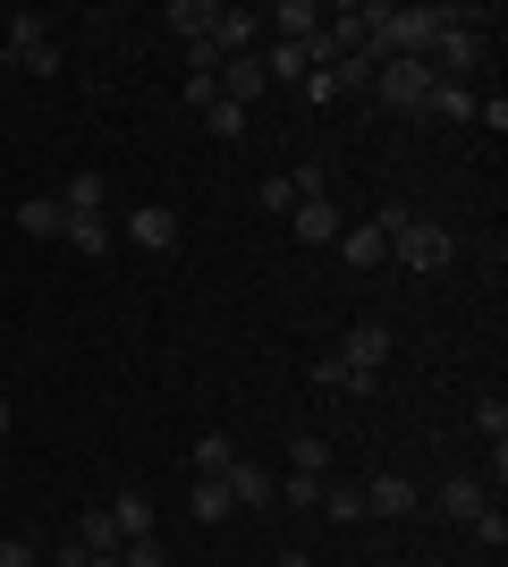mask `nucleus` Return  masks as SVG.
I'll use <instances>...</instances> for the list:
<instances>
[{
    "label": "nucleus",
    "mask_w": 508,
    "mask_h": 567,
    "mask_svg": "<svg viewBox=\"0 0 508 567\" xmlns=\"http://www.w3.org/2000/svg\"><path fill=\"white\" fill-rule=\"evenodd\" d=\"M390 262H407L415 280H424V271H449V262H458V237L440 229V220H407V229L390 237Z\"/></svg>",
    "instance_id": "1"
},
{
    "label": "nucleus",
    "mask_w": 508,
    "mask_h": 567,
    "mask_svg": "<svg viewBox=\"0 0 508 567\" xmlns=\"http://www.w3.org/2000/svg\"><path fill=\"white\" fill-rule=\"evenodd\" d=\"M390 348H398V331H390V322H356V331H348V348H339V364H348V390H373V381H382V364H390Z\"/></svg>",
    "instance_id": "2"
},
{
    "label": "nucleus",
    "mask_w": 508,
    "mask_h": 567,
    "mask_svg": "<svg viewBox=\"0 0 508 567\" xmlns=\"http://www.w3.org/2000/svg\"><path fill=\"white\" fill-rule=\"evenodd\" d=\"M424 94H433V69H424L415 51L373 69V102H390V111H424Z\"/></svg>",
    "instance_id": "3"
},
{
    "label": "nucleus",
    "mask_w": 508,
    "mask_h": 567,
    "mask_svg": "<svg viewBox=\"0 0 508 567\" xmlns=\"http://www.w3.org/2000/svg\"><path fill=\"white\" fill-rule=\"evenodd\" d=\"M9 60L25 76H60V43H51V18H9Z\"/></svg>",
    "instance_id": "4"
},
{
    "label": "nucleus",
    "mask_w": 508,
    "mask_h": 567,
    "mask_svg": "<svg viewBox=\"0 0 508 567\" xmlns=\"http://www.w3.org/2000/svg\"><path fill=\"white\" fill-rule=\"evenodd\" d=\"M120 237H127V246H145V255H178V237H187V229H178L169 204H136V213L120 220Z\"/></svg>",
    "instance_id": "5"
},
{
    "label": "nucleus",
    "mask_w": 508,
    "mask_h": 567,
    "mask_svg": "<svg viewBox=\"0 0 508 567\" xmlns=\"http://www.w3.org/2000/svg\"><path fill=\"white\" fill-rule=\"evenodd\" d=\"M339 229H348V220H339L331 195H314V204H289V237H297V246H339Z\"/></svg>",
    "instance_id": "6"
},
{
    "label": "nucleus",
    "mask_w": 508,
    "mask_h": 567,
    "mask_svg": "<svg viewBox=\"0 0 508 567\" xmlns=\"http://www.w3.org/2000/svg\"><path fill=\"white\" fill-rule=\"evenodd\" d=\"M433 508H440V517H449V525H475V517H484V508H491V492H484V483H475V474H449V483H440V492H433Z\"/></svg>",
    "instance_id": "7"
},
{
    "label": "nucleus",
    "mask_w": 508,
    "mask_h": 567,
    "mask_svg": "<svg viewBox=\"0 0 508 567\" xmlns=\"http://www.w3.org/2000/svg\"><path fill=\"white\" fill-rule=\"evenodd\" d=\"M364 508H373V517H415L424 492H415L407 474H373V483H364Z\"/></svg>",
    "instance_id": "8"
},
{
    "label": "nucleus",
    "mask_w": 508,
    "mask_h": 567,
    "mask_svg": "<svg viewBox=\"0 0 508 567\" xmlns=\"http://www.w3.org/2000/svg\"><path fill=\"white\" fill-rule=\"evenodd\" d=\"M220 483H229V499H238V508H271V492H280V474L255 466V457H238V466L220 474Z\"/></svg>",
    "instance_id": "9"
},
{
    "label": "nucleus",
    "mask_w": 508,
    "mask_h": 567,
    "mask_svg": "<svg viewBox=\"0 0 508 567\" xmlns=\"http://www.w3.org/2000/svg\"><path fill=\"white\" fill-rule=\"evenodd\" d=\"M162 25L178 34V43H212L220 9H212V0H169V9H162Z\"/></svg>",
    "instance_id": "10"
},
{
    "label": "nucleus",
    "mask_w": 508,
    "mask_h": 567,
    "mask_svg": "<svg viewBox=\"0 0 508 567\" xmlns=\"http://www.w3.org/2000/svg\"><path fill=\"white\" fill-rule=\"evenodd\" d=\"M263 85H271V76H263V60H255V51H238V60H220V102H238V111H246V102L263 94Z\"/></svg>",
    "instance_id": "11"
},
{
    "label": "nucleus",
    "mask_w": 508,
    "mask_h": 567,
    "mask_svg": "<svg viewBox=\"0 0 508 567\" xmlns=\"http://www.w3.org/2000/svg\"><path fill=\"white\" fill-rule=\"evenodd\" d=\"M60 237H69L76 255H111V246H120V220H111V213H69Z\"/></svg>",
    "instance_id": "12"
},
{
    "label": "nucleus",
    "mask_w": 508,
    "mask_h": 567,
    "mask_svg": "<svg viewBox=\"0 0 508 567\" xmlns=\"http://www.w3.org/2000/svg\"><path fill=\"white\" fill-rule=\"evenodd\" d=\"M322 18H331L322 0H280V9H271V25H280V43H314V34H322Z\"/></svg>",
    "instance_id": "13"
},
{
    "label": "nucleus",
    "mask_w": 508,
    "mask_h": 567,
    "mask_svg": "<svg viewBox=\"0 0 508 567\" xmlns=\"http://www.w3.org/2000/svg\"><path fill=\"white\" fill-rule=\"evenodd\" d=\"M229 508H238V499H229V483H220V474H195V492H187V517H195V525H220Z\"/></svg>",
    "instance_id": "14"
},
{
    "label": "nucleus",
    "mask_w": 508,
    "mask_h": 567,
    "mask_svg": "<svg viewBox=\"0 0 508 567\" xmlns=\"http://www.w3.org/2000/svg\"><path fill=\"white\" fill-rule=\"evenodd\" d=\"M424 111H433V118H449V127H466V118H475V85H449V76H433Z\"/></svg>",
    "instance_id": "15"
},
{
    "label": "nucleus",
    "mask_w": 508,
    "mask_h": 567,
    "mask_svg": "<svg viewBox=\"0 0 508 567\" xmlns=\"http://www.w3.org/2000/svg\"><path fill=\"white\" fill-rule=\"evenodd\" d=\"M263 76H271V85H305V76H314L305 43H271V51H263Z\"/></svg>",
    "instance_id": "16"
},
{
    "label": "nucleus",
    "mask_w": 508,
    "mask_h": 567,
    "mask_svg": "<svg viewBox=\"0 0 508 567\" xmlns=\"http://www.w3.org/2000/svg\"><path fill=\"white\" fill-rule=\"evenodd\" d=\"M18 229H25V237H60V229H69L60 195H25V204H18Z\"/></svg>",
    "instance_id": "17"
},
{
    "label": "nucleus",
    "mask_w": 508,
    "mask_h": 567,
    "mask_svg": "<svg viewBox=\"0 0 508 567\" xmlns=\"http://www.w3.org/2000/svg\"><path fill=\"white\" fill-rule=\"evenodd\" d=\"M339 255L356 262V271H373V262H390V237L364 220V229H339Z\"/></svg>",
    "instance_id": "18"
},
{
    "label": "nucleus",
    "mask_w": 508,
    "mask_h": 567,
    "mask_svg": "<svg viewBox=\"0 0 508 567\" xmlns=\"http://www.w3.org/2000/svg\"><path fill=\"white\" fill-rule=\"evenodd\" d=\"M111 525H120V543H145V534H153V499L120 492V499H111Z\"/></svg>",
    "instance_id": "19"
},
{
    "label": "nucleus",
    "mask_w": 508,
    "mask_h": 567,
    "mask_svg": "<svg viewBox=\"0 0 508 567\" xmlns=\"http://www.w3.org/2000/svg\"><path fill=\"white\" fill-rule=\"evenodd\" d=\"M255 25H263V18H255V9H220V25H212V43H220V60H238V51L255 43Z\"/></svg>",
    "instance_id": "20"
},
{
    "label": "nucleus",
    "mask_w": 508,
    "mask_h": 567,
    "mask_svg": "<svg viewBox=\"0 0 508 567\" xmlns=\"http://www.w3.org/2000/svg\"><path fill=\"white\" fill-rule=\"evenodd\" d=\"M289 474H322V483H331V441H322V432H297L289 441Z\"/></svg>",
    "instance_id": "21"
},
{
    "label": "nucleus",
    "mask_w": 508,
    "mask_h": 567,
    "mask_svg": "<svg viewBox=\"0 0 508 567\" xmlns=\"http://www.w3.org/2000/svg\"><path fill=\"white\" fill-rule=\"evenodd\" d=\"M238 466V441H229V432H204V441H195V474H229Z\"/></svg>",
    "instance_id": "22"
},
{
    "label": "nucleus",
    "mask_w": 508,
    "mask_h": 567,
    "mask_svg": "<svg viewBox=\"0 0 508 567\" xmlns=\"http://www.w3.org/2000/svg\"><path fill=\"white\" fill-rule=\"evenodd\" d=\"M76 550H120V525H111V508H85V517H76Z\"/></svg>",
    "instance_id": "23"
},
{
    "label": "nucleus",
    "mask_w": 508,
    "mask_h": 567,
    "mask_svg": "<svg viewBox=\"0 0 508 567\" xmlns=\"http://www.w3.org/2000/svg\"><path fill=\"white\" fill-rule=\"evenodd\" d=\"M322 517H331V525H356L364 517V492H356V483H322Z\"/></svg>",
    "instance_id": "24"
},
{
    "label": "nucleus",
    "mask_w": 508,
    "mask_h": 567,
    "mask_svg": "<svg viewBox=\"0 0 508 567\" xmlns=\"http://www.w3.org/2000/svg\"><path fill=\"white\" fill-rule=\"evenodd\" d=\"M475 424L491 432V457H500V450H508V399H500V390H484V399H475Z\"/></svg>",
    "instance_id": "25"
},
{
    "label": "nucleus",
    "mask_w": 508,
    "mask_h": 567,
    "mask_svg": "<svg viewBox=\"0 0 508 567\" xmlns=\"http://www.w3.org/2000/svg\"><path fill=\"white\" fill-rule=\"evenodd\" d=\"M60 213H102V178L94 169H76L69 187H60Z\"/></svg>",
    "instance_id": "26"
},
{
    "label": "nucleus",
    "mask_w": 508,
    "mask_h": 567,
    "mask_svg": "<svg viewBox=\"0 0 508 567\" xmlns=\"http://www.w3.org/2000/svg\"><path fill=\"white\" fill-rule=\"evenodd\" d=\"M271 499H289L297 517H305V508H322V474H280V492Z\"/></svg>",
    "instance_id": "27"
},
{
    "label": "nucleus",
    "mask_w": 508,
    "mask_h": 567,
    "mask_svg": "<svg viewBox=\"0 0 508 567\" xmlns=\"http://www.w3.org/2000/svg\"><path fill=\"white\" fill-rule=\"evenodd\" d=\"M204 127H212L220 144H246V111H238V102H212V111H204Z\"/></svg>",
    "instance_id": "28"
},
{
    "label": "nucleus",
    "mask_w": 508,
    "mask_h": 567,
    "mask_svg": "<svg viewBox=\"0 0 508 567\" xmlns=\"http://www.w3.org/2000/svg\"><path fill=\"white\" fill-rule=\"evenodd\" d=\"M289 187H297V204H314V195H331V169H322V162H305V169L289 178Z\"/></svg>",
    "instance_id": "29"
},
{
    "label": "nucleus",
    "mask_w": 508,
    "mask_h": 567,
    "mask_svg": "<svg viewBox=\"0 0 508 567\" xmlns=\"http://www.w3.org/2000/svg\"><path fill=\"white\" fill-rule=\"evenodd\" d=\"M466 534H475V543H484V550H500V543H508V517H500V508H484V517L466 525Z\"/></svg>",
    "instance_id": "30"
},
{
    "label": "nucleus",
    "mask_w": 508,
    "mask_h": 567,
    "mask_svg": "<svg viewBox=\"0 0 508 567\" xmlns=\"http://www.w3.org/2000/svg\"><path fill=\"white\" fill-rule=\"evenodd\" d=\"M178 102H187V111H212V102H220V76H187V94H178Z\"/></svg>",
    "instance_id": "31"
},
{
    "label": "nucleus",
    "mask_w": 508,
    "mask_h": 567,
    "mask_svg": "<svg viewBox=\"0 0 508 567\" xmlns=\"http://www.w3.org/2000/svg\"><path fill=\"white\" fill-rule=\"evenodd\" d=\"M0 567H43V550L25 543V534H9V543H0Z\"/></svg>",
    "instance_id": "32"
},
{
    "label": "nucleus",
    "mask_w": 508,
    "mask_h": 567,
    "mask_svg": "<svg viewBox=\"0 0 508 567\" xmlns=\"http://www.w3.org/2000/svg\"><path fill=\"white\" fill-rule=\"evenodd\" d=\"M120 567H162V543H153V534L145 543H120Z\"/></svg>",
    "instance_id": "33"
},
{
    "label": "nucleus",
    "mask_w": 508,
    "mask_h": 567,
    "mask_svg": "<svg viewBox=\"0 0 508 567\" xmlns=\"http://www.w3.org/2000/svg\"><path fill=\"white\" fill-rule=\"evenodd\" d=\"M76 567H120V550H76Z\"/></svg>",
    "instance_id": "34"
},
{
    "label": "nucleus",
    "mask_w": 508,
    "mask_h": 567,
    "mask_svg": "<svg viewBox=\"0 0 508 567\" xmlns=\"http://www.w3.org/2000/svg\"><path fill=\"white\" fill-rule=\"evenodd\" d=\"M280 567H314V559H305V550H280Z\"/></svg>",
    "instance_id": "35"
},
{
    "label": "nucleus",
    "mask_w": 508,
    "mask_h": 567,
    "mask_svg": "<svg viewBox=\"0 0 508 567\" xmlns=\"http://www.w3.org/2000/svg\"><path fill=\"white\" fill-rule=\"evenodd\" d=\"M0 441H9V399H0Z\"/></svg>",
    "instance_id": "36"
},
{
    "label": "nucleus",
    "mask_w": 508,
    "mask_h": 567,
    "mask_svg": "<svg viewBox=\"0 0 508 567\" xmlns=\"http://www.w3.org/2000/svg\"><path fill=\"white\" fill-rule=\"evenodd\" d=\"M0 474H9V457H0Z\"/></svg>",
    "instance_id": "37"
},
{
    "label": "nucleus",
    "mask_w": 508,
    "mask_h": 567,
    "mask_svg": "<svg viewBox=\"0 0 508 567\" xmlns=\"http://www.w3.org/2000/svg\"><path fill=\"white\" fill-rule=\"evenodd\" d=\"M424 567H440V559H424Z\"/></svg>",
    "instance_id": "38"
}]
</instances>
